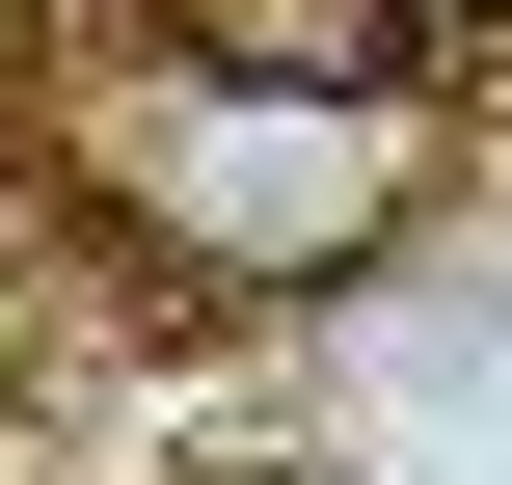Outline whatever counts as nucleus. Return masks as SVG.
<instances>
[{
	"mask_svg": "<svg viewBox=\"0 0 512 485\" xmlns=\"http://www.w3.org/2000/svg\"><path fill=\"white\" fill-rule=\"evenodd\" d=\"M108 216L162 270H216V297H351L405 243V108L351 54H162L108 108Z\"/></svg>",
	"mask_w": 512,
	"mask_h": 485,
	"instance_id": "nucleus-1",
	"label": "nucleus"
},
{
	"mask_svg": "<svg viewBox=\"0 0 512 485\" xmlns=\"http://www.w3.org/2000/svg\"><path fill=\"white\" fill-rule=\"evenodd\" d=\"M378 54H512V0H351Z\"/></svg>",
	"mask_w": 512,
	"mask_h": 485,
	"instance_id": "nucleus-2",
	"label": "nucleus"
}]
</instances>
